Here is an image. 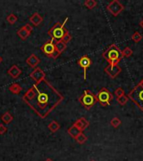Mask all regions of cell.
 Listing matches in <instances>:
<instances>
[{"label":"cell","mask_w":143,"mask_h":161,"mask_svg":"<svg viewBox=\"0 0 143 161\" xmlns=\"http://www.w3.org/2000/svg\"><path fill=\"white\" fill-rule=\"evenodd\" d=\"M36 91L35 97L25 103L41 118H45L57 106L63 102L64 96L48 80H41L33 85Z\"/></svg>","instance_id":"obj_1"},{"label":"cell","mask_w":143,"mask_h":161,"mask_svg":"<svg viewBox=\"0 0 143 161\" xmlns=\"http://www.w3.org/2000/svg\"><path fill=\"white\" fill-rule=\"evenodd\" d=\"M102 57L107 61L109 65H118L123 58L122 51L115 44H112L102 54Z\"/></svg>","instance_id":"obj_2"},{"label":"cell","mask_w":143,"mask_h":161,"mask_svg":"<svg viewBox=\"0 0 143 161\" xmlns=\"http://www.w3.org/2000/svg\"><path fill=\"white\" fill-rule=\"evenodd\" d=\"M127 97L143 112V79L130 91Z\"/></svg>","instance_id":"obj_3"},{"label":"cell","mask_w":143,"mask_h":161,"mask_svg":"<svg viewBox=\"0 0 143 161\" xmlns=\"http://www.w3.org/2000/svg\"><path fill=\"white\" fill-rule=\"evenodd\" d=\"M68 18L65 19L64 23H60V22H57L55 25L53 26L52 28L48 31V35L51 37V39L54 41H60L65 35L68 33V29H65V25L67 23Z\"/></svg>","instance_id":"obj_4"},{"label":"cell","mask_w":143,"mask_h":161,"mask_svg":"<svg viewBox=\"0 0 143 161\" xmlns=\"http://www.w3.org/2000/svg\"><path fill=\"white\" fill-rule=\"evenodd\" d=\"M78 101L86 110H90L93 106L96 104V102H98L96 96L90 90H85L84 93L78 98Z\"/></svg>","instance_id":"obj_5"},{"label":"cell","mask_w":143,"mask_h":161,"mask_svg":"<svg viewBox=\"0 0 143 161\" xmlns=\"http://www.w3.org/2000/svg\"><path fill=\"white\" fill-rule=\"evenodd\" d=\"M95 96H96L97 102L102 107L111 106V102L113 100V95L107 88L102 87Z\"/></svg>","instance_id":"obj_6"},{"label":"cell","mask_w":143,"mask_h":161,"mask_svg":"<svg viewBox=\"0 0 143 161\" xmlns=\"http://www.w3.org/2000/svg\"><path fill=\"white\" fill-rule=\"evenodd\" d=\"M106 9L111 15L116 17L125 9V6L119 0H113L107 5Z\"/></svg>","instance_id":"obj_7"},{"label":"cell","mask_w":143,"mask_h":161,"mask_svg":"<svg viewBox=\"0 0 143 161\" xmlns=\"http://www.w3.org/2000/svg\"><path fill=\"white\" fill-rule=\"evenodd\" d=\"M77 64L80 66L84 71L83 74V77H84V80H86V74H87V69L89 67H91V64H92V60L91 59L87 56V55H85V56H81L80 59L77 60Z\"/></svg>","instance_id":"obj_8"},{"label":"cell","mask_w":143,"mask_h":161,"mask_svg":"<svg viewBox=\"0 0 143 161\" xmlns=\"http://www.w3.org/2000/svg\"><path fill=\"white\" fill-rule=\"evenodd\" d=\"M40 50H42L43 53L48 57H51V56L53 55V53L55 51V43L53 39L48 40L47 42H45L42 46Z\"/></svg>","instance_id":"obj_9"},{"label":"cell","mask_w":143,"mask_h":161,"mask_svg":"<svg viewBox=\"0 0 143 161\" xmlns=\"http://www.w3.org/2000/svg\"><path fill=\"white\" fill-rule=\"evenodd\" d=\"M29 77L35 81V83H38V82H40L41 80L45 79V73L39 67H36L35 68V70L29 74Z\"/></svg>","instance_id":"obj_10"},{"label":"cell","mask_w":143,"mask_h":161,"mask_svg":"<svg viewBox=\"0 0 143 161\" xmlns=\"http://www.w3.org/2000/svg\"><path fill=\"white\" fill-rule=\"evenodd\" d=\"M104 70H105V72L108 75L109 77L112 78V79H114L121 72V68L119 65H115V66L108 65L107 67H105Z\"/></svg>","instance_id":"obj_11"},{"label":"cell","mask_w":143,"mask_h":161,"mask_svg":"<svg viewBox=\"0 0 143 161\" xmlns=\"http://www.w3.org/2000/svg\"><path fill=\"white\" fill-rule=\"evenodd\" d=\"M73 125L75 127H76L77 128L80 129L81 132H83L84 130L86 129L88 127L90 126V123H89V121L85 118L82 117V118H80L77 119L76 121L74 123Z\"/></svg>","instance_id":"obj_12"},{"label":"cell","mask_w":143,"mask_h":161,"mask_svg":"<svg viewBox=\"0 0 143 161\" xmlns=\"http://www.w3.org/2000/svg\"><path fill=\"white\" fill-rule=\"evenodd\" d=\"M8 74L13 79H17L22 74V70L18 67L17 65H13L12 67L8 70Z\"/></svg>","instance_id":"obj_13"},{"label":"cell","mask_w":143,"mask_h":161,"mask_svg":"<svg viewBox=\"0 0 143 161\" xmlns=\"http://www.w3.org/2000/svg\"><path fill=\"white\" fill-rule=\"evenodd\" d=\"M26 63L32 68H36L38 64L40 63V60L38 59L36 55L32 54L31 56H29L26 60Z\"/></svg>","instance_id":"obj_14"},{"label":"cell","mask_w":143,"mask_h":161,"mask_svg":"<svg viewBox=\"0 0 143 161\" xmlns=\"http://www.w3.org/2000/svg\"><path fill=\"white\" fill-rule=\"evenodd\" d=\"M43 20H44V19H43L42 16L38 14V13H37V12L35 13V14H33V15L30 16V18H29V22L34 26H38V25L42 23Z\"/></svg>","instance_id":"obj_15"},{"label":"cell","mask_w":143,"mask_h":161,"mask_svg":"<svg viewBox=\"0 0 143 161\" xmlns=\"http://www.w3.org/2000/svg\"><path fill=\"white\" fill-rule=\"evenodd\" d=\"M35 95H36V91H35V87H32L29 88L28 91L25 92V95L23 96V100H24V102H28V101L32 100V99L35 97Z\"/></svg>","instance_id":"obj_16"},{"label":"cell","mask_w":143,"mask_h":161,"mask_svg":"<svg viewBox=\"0 0 143 161\" xmlns=\"http://www.w3.org/2000/svg\"><path fill=\"white\" fill-rule=\"evenodd\" d=\"M8 90L10 92H12L13 94L18 95L19 94L21 91L23 90V88L19 84H18V83H13V84H11L9 86V87H8Z\"/></svg>","instance_id":"obj_17"},{"label":"cell","mask_w":143,"mask_h":161,"mask_svg":"<svg viewBox=\"0 0 143 161\" xmlns=\"http://www.w3.org/2000/svg\"><path fill=\"white\" fill-rule=\"evenodd\" d=\"M1 120H2L3 123H5V124H9V123L13 122L14 117H13V115H12L9 112H4V114H2V116H1Z\"/></svg>","instance_id":"obj_18"},{"label":"cell","mask_w":143,"mask_h":161,"mask_svg":"<svg viewBox=\"0 0 143 161\" xmlns=\"http://www.w3.org/2000/svg\"><path fill=\"white\" fill-rule=\"evenodd\" d=\"M67 133H68V134H69L71 138H73V139H75V138H76V137L78 136L80 133H82V132H81L80 129H78L76 127H75L74 125H72L70 128H68V130H67Z\"/></svg>","instance_id":"obj_19"},{"label":"cell","mask_w":143,"mask_h":161,"mask_svg":"<svg viewBox=\"0 0 143 161\" xmlns=\"http://www.w3.org/2000/svg\"><path fill=\"white\" fill-rule=\"evenodd\" d=\"M17 35L19 38L21 39L22 40H25V39L30 35V33L27 31L24 27H22V28H20L18 30Z\"/></svg>","instance_id":"obj_20"},{"label":"cell","mask_w":143,"mask_h":161,"mask_svg":"<svg viewBox=\"0 0 143 161\" xmlns=\"http://www.w3.org/2000/svg\"><path fill=\"white\" fill-rule=\"evenodd\" d=\"M55 50L59 52L60 54L61 53H63L67 48V45L65 43H64L62 40H60V41H57V42L55 43Z\"/></svg>","instance_id":"obj_21"},{"label":"cell","mask_w":143,"mask_h":161,"mask_svg":"<svg viewBox=\"0 0 143 161\" xmlns=\"http://www.w3.org/2000/svg\"><path fill=\"white\" fill-rule=\"evenodd\" d=\"M48 128L49 129L50 132H52V133H55L57 132L58 130L60 128V125H59V123L57 122V121H52V122H50L49 123V125H48Z\"/></svg>","instance_id":"obj_22"},{"label":"cell","mask_w":143,"mask_h":161,"mask_svg":"<svg viewBox=\"0 0 143 161\" xmlns=\"http://www.w3.org/2000/svg\"><path fill=\"white\" fill-rule=\"evenodd\" d=\"M84 5L88 9H93L97 6V2L95 0H85L84 2Z\"/></svg>","instance_id":"obj_23"},{"label":"cell","mask_w":143,"mask_h":161,"mask_svg":"<svg viewBox=\"0 0 143 161\" xmlns=\"http://www.w3.org/2000/svg\"><path fill=\"white\" fill-rule=\"evenodd\" d=\"M87 137L85 135L84 133H83V132L82 133H80L78 136L75 138V140H76V142L78 143V144H84L86 141H87Z\"/></svg>","instance_id":"obj_24"},{"label":"cell","mask_w":143,"mask_h":161,"mask_svg":"<svg viewBox=\"0 0 143 161\" xmlns=\"http://www.w3.org/2000/svg\"><path fill=\"white\" fill-rule=\"evenodd\" d=\"M116 101L118 102L120 105L124 106L126 105V103L129 101V98L126 96V95H124L122 97H120V98H116Z\"/></svg>","instance_id":"obj_25"},{"label":"cell","mask_w":143,"mask_h":161,"mask_svg":"<svg viewBox=\"0 0 143 161\" xmlns=\"http://www.w3.org/2000/svg\"><path fill=\"white\" fill-rule=\"evenodd\" d=\"M110 124L111 125L113 128H117L121 124V119L117 118V117H115V118H113L111 120V122H110Z\"/></svg>","instance_id":"obj_26"},{"label":"cell","mask_w":143,"mask_h":161,"mask_svg":"<svg viewBox=\"0 0 143 161\" xmlns=\"http://www.w3.org/2000/svg\"><path fill=\"white\" fill-rule=\"evenodd\" d=\"M6 19H7V21L8 22V24L14 25V24L18 21V17L14 14H10L8 15Z\"/></svg>","instance_id":"obj_27"},{"label":"cell","mask_w":143,"mask_h":161,"mask_svg":"<svg viewBox=\"0 0 143 161\" xmlns=\"http://www.w3.org/2000/svg\"><path fill=\"white\" fill-rule=\"evenodd\" d=\"M131 39L135 43H139L142 39V35H141L138 31L134 32L133 35H131Z\"/></svg>","instance_id":"obj_28"},{"label":"cell","mask_w":143,"mask_h":161,"mask_svg":"<svg viewBox=\"0 0 143 161\" xmlns=\"http://www.w3.org/2000/svg\"><path fill=\"white\" fill-rule=\"evenodd\" d=\"M133 50L130 47H126L125 49L122 50V55L123 57H130L132 56Z\"/></svg>","instance_id":"obj_29"},{"label":"cell","mask_w":143,"mask_h":161,"mask_svg":"<svg viewBox=\"0 0 143 161\" xmlns=\"http://www.w3.org/2000/svg\"><path fill=\"white\" fill-rule=\"evenodd\" d=\"M114 94L116 96V98H120V97H122V96L125 95V91L121 87H118L116 90H115Z\"/></svg>","instance_id":"obj_30"},{"label":"cell","mask_w":143,"mask_h":161,"mask_svg":"<svg viewBox=\"0 0 143 161\" xmlns=\"http://www.w3.org/2000/svg\"><path fill=\"white\" fill-rule=\"evenodd\" d=\"M71 39H72V36H71V35H70V33L68 32L66 35L64 36L63 39H62L61 40H62V41H63L64 43H65V44L67 45V43L70 42V40H71Z\"/></svg>","instance_id":"obj_31"},{"label":"cell","mask_w":143,"mask_h":161,"mask_svg":"<svg viewBox=\"0 0 143 161\" xmlns=\"http://www.w3.org/2000/svg\"><path fill=\"white\" fill-rule=\"evenodd\" d=\"M7 127L5 126V125H4V124H0V134L1 135H3V134H4V133L7 132Z\"/></svg>","instance_id":"obj_32"},{"label":"cell","mask_w":143,"mask_h":161,"mask_svg":"<svg viewBox=\"0 0 143 161\" xmlns=\"http://www.w3.org/2000/svg\"><path fill=\"white\" fill-rule=\"evenodd\" d=\"M23 27H24V28H25V29L27 30V31L29 32L30 34H31V32L33 31V26H32V25H29V24H26V25H24Z\"/></svg>","instance_id":"obj_33"},{"label":"cell","mask_w":143,"mask_h":161,"mask_svg":"<svg viewBox=\"0 0 143 161\" xmlns=\"http://www.w3.org/2000/svg\"><path fill=\"white\" fill-rule=\"evenodd\" d=\"M59 56H60V53L58 52V51H57V50H55V51L53 53V55L51 56V57H50V58H53L54 60H55V59H57V58H58Z\"/></svg>","instance_id":"obj_34"},{"label":"cell","mask_w":143,"mask_h":161,"mask_svg":"<svg viewBox=\"0 0 143 161\" xmlns=\"http://www.w3.org/2000/svg\"><path fill=\"white\" fill-rule=\"evenodd\" d=\"M140 26H141V28L143 29V19H141V22H140Z\"/></svg>","instance_id":"obj_35"},{"label":"cell","mask_w":143,"mask_h":161,"mask_svg":"<svg viewBox=\"0 0 143 161\" xmlns=\"http://www.w3.org/2000/svg\"><path fill=\"white\" fill-rule=\"evenodd\" d=\"M3 62V58H2V56H0V64Z\"/></svg>","instance_id":"obj_36"},{"label":"cell","mask_w":143,"mask_h":161,"mask_svg":"<svg viewBox=\"0 0 143 161\" xmlns=\"http://www.w3.org/2000/svg\"><path fill=\"white\" fill-rule=\"evenodd\" d=\"M45 161H53V160L51 159H49H49H46Z\"/></svg>","instance_id":"obj_37"},{"label":"cell","mask_w":143,"mask_h":161,"mask_svg":"<svg viewBox=\"0 0 143 161\" xmlns=\"http://www.w3.org/2000/svg\"><path fill=\"white\" fill-rule=\"evenodd\" d=\"M91 161H95V160H91Z\"/></svg>","instance_id":"obj_38"}]
</instances>
